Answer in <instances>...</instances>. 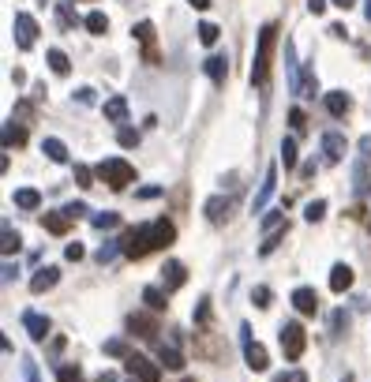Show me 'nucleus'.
<instances>
[{
  "label": "nucleus",
  "mask_w": 371,
  "mask_h": 382,
  "mask_svg": "<svg viewBox=\"0 0 371 382\" xmlns=\"http://www.w3.org/2000/svg\"><path fill=\"white\" fill-rule=\"evenodd\" d=\"M323 102H326V113H330V116H345V113H349V94H345V90L323 94Z\"/></svg>",
  "instance_id": "nucleus-19"
},
{
  "label": "nucleus",
  "mask_w": 371,
  "mask_h": 382,
  "mask_svg": "<svg viewBox=\"0 0 371 382\" xmlns=\"http://www.w3.org/2000/svg\"><path fill=\"white\" fill-rule=\"evenodd\" d=\"M292 308H297L300 315H315V311H319V292L308 289V285H300L297 292H292Z\"/></svg>",
  "instance_id": "nucleus-11"
},
{
  "label": "nucleus",
  "mask_w": 371,
  "mask_h": 382,
  "mask_svg": "<svg viewBox=\"0 0 371 382\" xmlns=\"http://www.w3.org/2000/svg\"><path fill=\"white\" fill-rule=\"evenodd\" d=\"M128 326H132V330H139V337H143V341H154V337H158V326H154V319H147V315H132V319H128Z\"/></svg>",
  "instance_id": "nucleus-20"
},
{
  "label": "nucleus",
  "mask_w": 371,
  "mask_h": 382,
  "mask_svg": "<svg viewBox=\"0 0 371 382\" xmlns=\"http://www.w3.org/2000/svg\"><path fill=\"white\" fill-rule=\"evenodd\" d=\"M289 124L297 128V132H304V128H308V116H304V109H292V113H289Z\"/></svg>",
  "instance_id": "nucleus-45"
},
{
  "label": "nucleus",
  "mask_w": 371,
  "mask_h": 382,
  "mask_svg": "<svg viewBox=\"0 0 371 382\" xmlns=\"http://www.w3.org/2000/svg\"><path fill=\"white\" fill-rule=\"evenodd\" d=\"M166 296H169V292L158 289V285H147V289H143V303H147L150 311H166V308H169Z\"/></svg>",
  "instance_id": "nucleus-23"
},
{
  "label": "nucleus",
  "mask_w": 371,
  "mask_h": 382,
  "mask_svg": "<svg viewBox=\"0 0 371 382\" xmlns=\"http://www.w3.org/2000/svg\"><path fill=\"white\" fill-rule=\"evenodd\" d=\"M217 34H222V30H217L214 23H199V41H203V46H214Z\"/></svg>",
  "instance_id": "nucleus-40"
},
{
  "label": "nucleus",
  "mask_w": 371,
  "mask_h": 382,
  "mask_svg": "<svg viewBox=\"0 0 371 382\" xmlns=\"http://www.w3.org/2000/svg\"><path fill=\"white\" fill-rule=\"evenodd\" d=\"M46 60H49V68L57 71V75H68V71H72V64H68V57H64L60 49H49V53H46Z\"/></svg>",
  "instance_id": "nucleus-31"
},
{
  "label": "nucleus",
  "mask_w": 371,
  "mask_h": 382,
  "mask_svg": "<svg viewBox=\"0 0 371 382\" xmlns=\"http://www.w3.org/2000/svg\"><path fill=\"white\" fill-rule=\"evenodd\" d=\"M308 12L311 15H323L326 12V0H308Z\"/></svg>",
  "instance_id": "nucleus-54"
},
{
  "label": "nucleus",
  "mask_w": 371,
  "mask_h": 382,
  "mask_svg": "<svg viewBox=\"0 0 371 382\" xmlns=\"http://www.w3.org/2000/svg\"><path fill=\"white\" fill-rule=\"evenodd\" d=\"M94 172L90 169H86V165H75V184H79V188H94Z\"/></svg>",
  "instance_id": "nucleus-43"
},
{
  "label": "nucleus",
  "mask_w": 371,
  "mask_h": 382,
  "mask_svg": "<svg viewBox=\"0 0 371 382\" xmlns=\"http://www.w3.org/2000/svg\"><path fill=\"white\" fill-rule=\"evenodd\" d=\"M161 195V188H154V184H150V188H139V199H158Z\"/></svg>",
  "instance_id": "nucleus-55"
},
{
  "label": "nucleus",
  "mask_w": 371,
  "mask_h": 382,
  "mask_svg": "<svg viewBox=\"0 0 371 382\" xmlns=\"http://www.w3.org/2000/svg\"><path fill=\"white\" fill-rule=\"evenodd\" d=\"M330 4H334V8H342V12H349V8L356 4V0H330Z\"/></svg>",
  "instance_id": "nucleus-58"
},
{
  "label": "nucleus",
  "mask_w": 371,
  "mask_h": 382,
  "mask_svg": "<svg viewBox=\"0 0 371 382\" xmlns=\"http://www.w3.org/2000/svg\"><path fill=\"white\" fill-rule=\"evenodd\" d=\"M75 102H79V105H94V90H90V86H79V90H75Z\"/></svg>",
  "instance_id": "nucleus-50"
},
{
  "label": "nucleus",
  "mask_w": 371,
  "mask_h": 382,
  "mask_svg": "<svg viewBox=\"0 0 371 382\" xmlns=\"http://www.w3.org/2000/svg\"><path fill=\"white\" fill-rule=\"evenodd\" d=\"M188 4L195 8V12H206V8H210V0H188Z\"/></svg>",
  "instance_id": "nucleus-57"
},
{
  "label": "nucleus",
  "mask_w": 371,
  "mask_h": 382,
  "mask_svg": "<svg viewBox=\"0 0 371 382\" xmlns=\"http://www.w3.org/2000/svg\"><path fill=\"white\" fill-rule=\"evenodd\" d=\"M105 120L124 124V120H128V102H124V97H109V102H105Z\"/></svg>",
  "instance_id": "nucleus-25"
},
{
  "label": "nucleus",
  "mask_w": 371,
  "mask_h": 382,
  "mask_svg": "<svg viewBox=\"0 0 371 382\" xmlns=\"http://www.w3.org/2000/svg\"><path fill=\"white\" fill-rule=\"evenodd\" d=\"M68 225H72V217L64 214V210L41 214V228H46V233H53V236H64V233H68Z\"/></svg>",
  "instance_id": "nucleus-15"
},
{
  "label": "nucleus",
  "mask_w": 371,
  "mask_h": 382,
  "mask_svg": "<svg viewBox=\"0 0 371 382\" xmlns=\"http://www.w3.org/2000/svg\"><path fill=\"white\" fill-rule=\"evenodd\" d=\"M15 206H19V210H38V206H41V195H38L34 188H19V191H15Z\"/></svg>",
  "instance_id": "nucleus-26"
},
{
  "label": "nucleus",
  "mask_w": 371,
  "mask_h": 382,
  "mask_svg": "<svg viewBox=\"0 0 371 382\" xmlns=\"http://www.w3.org/2000/svg\"><path fill=\"white\" fill-rule=\"evenodd\" d=\"M281 165L297 169V139H281Z\"/></svg>",
  "instance_id": "nucleus-33"
},
{
  "label": "nucleus",
  "mask_w": 371,
  "mask_h": 382,
  "mask_svg": "<svg viewBox=\"0 0 371 382\" xmlns=\"http://www.w3.org/2000/svg\"><path fill=\"white\" fill-rule=\"evenodd\" d=\"M240 345H244V364L252 367V371H267L270 367V360H267V348L252 341V330L248 326H240Z\"/></svg>",
  "instance_id": "nucleus-5"
},
{
  "label": "nucleus",
  "mask_w": 371,
  "mask_h": 382,
  "mask_svg": "<svg viewBox=\"0 0 371 382\" xmlns=\"http://www.w3.org/2000/svg\"><path fill=\"white\" fill-rule=\"evenodd\" d=\"M195 322H210V300H199V308H195Z\"/></svg>",
  "instance_id": "nucleus-49"
},
{
  "label": "nucleus",
  "mask_w": 371,
  "mask_h": 382,
  "mask_svg": "<svg viewBox=\"0 0 371 382\" xmlns=\"http://www.w3.org/2000/svg\"><path fill=\"white\" fill-rule=\"evenodd\" d=\"M281 233H285V228H281ZM281 233H274V236H267V240H263V247H259V255H270V251H274V247L281 244Z\"/></svg>",
  "instance_id": "nucleus-47"
},
{
  "label": "nucleus",
  "mask_w": 371,
  "mask_h": 382,
  "mask_svg": "<svg viewBox=\"0 0 371 382\" xmlns=\"http://www.w3.org/2000/svg\"><path fill=\"white\" fill-rule=\"evenodd\" d=\"M105 356L128 360V356H132V348H128V341H120V337H113V341H105Z\"/></svg>",
  "instance_id": "nucleus-35"
},
{
  "label": "nucleus",
  "mask_w": 371,
  "mask_h": 382,
  "mask_svg": "<svg viewBox=\"0 0 371 382\" xmlns=\"http://www.w3.org/2000/svg\"><path fill=\"white\" fill-rule=\"evenodd\" d=\"M177 240V225L158 217V221H147V225H135L132 233L124 236V255L128 259H147L150 251L158 247H169Z\"/></svg>",
  "instance_id": "nucleus-1"
},
{
  "label": "nucleus",
  "mask_w": 371,
  "mask_h": 382,
  "mask_svg": "<svg viewBox=\"0 0 371 382\" xmlns=\"http://www.w3.org/2000/svg\"><path fill=\"white\" fill-rule=\"evenodd\" d=\"M158 360H161V364H166L169 371H180V367H184V356H180L177 341H169V345L161 341V345H158Z\"/></svg>",
  "instance_id": "nucleus-17"
},
{
  "label": "nucleus",
  "mask_w": 371,
  "mask_h": 382,
  "mask_svg": "<svg viewBox=\"0 0 371 382\" xmlns=\"http://www.w3.org/2000/svg\"><path fill=\"white\" fill-rule=\"evenodd\" d=\"M274 188H278V169L270 165L267 177H263V184H259V191H255V199H252V210H255V214L267 210V203H270V195H274Z\"/></svg>",
  "instance_id": "nucleus-8"
},
{
  "label": "nucleus",
  "mask_w": 371,
  "mask_h": 382,
  "mask_svg": "<svg viewBox=\"0 0 371 382\" xmlns=\"http://www.w3.org/2000/svg\"><path fill=\"white\" fill-rule=\"evenodd\" d=\"M367 225H371V221H367Z\"/></svg>",
  "instance_id": "nucleus-63"
},
{
  "label": "nucleus",
  "mask_w": 371,
  "mask_h": 382,
  "mask_svg": "<svg viewBox=\"0 0 371 382\" xmlns=\"http://www.w3.org/2000/svg\"><path fill=\"white\" fill-rule=\"evenodd\" d=\"M184 281H188V270H184V263H177V259H169L166 270H161V289L166 292H177Z\"/></svg>",
  "instance_id": "nucleus-9"
},
{
  "label": "nucleus",
  "mask_w": 371,
  "mask_h": 382,
  "mask_svg": "<svg viewBox=\"0 0 371 382\" xmlns=\"http://www.w3.org/2000/svg\"><path fill=\"white\" fill-rule=\"evenodd\" d=\"M94 172H97V177H102V180H105L113 191H124L128 184L135 180V169L128 165L124 158H105V161H102V165H97Z\"/></svg>",
  "instance_id": "nucleus-3"
},
{
  "label": "nucleus",
  "mask_w": 371,
  "mask_h": 382,
  "mask_svg": "<svg viewBox=\"0 0 371 382\" xmlns=\"http://www.w3.org/2000/svg\"><path fill=\"white\" fill-rule=\"evenodd\" d=\"M90 225L102 228V233H105V228H116V225H120V214H116V210H102V214L90 217Z\"/></svg>",
  "instance_id": "nucleus-30"
},
{
  "label": "nucleus",
  "mask_w": 371,
  "mask_h": 382,
  "mask_svg": "<svg viewBox=\"0 0 371 382\" xmlns=\"http://www.w3.org/2000/svg\"><path fill=\"white\" fill-rule=\"evenodd\" d=\"M12 34H15V46H19V49H34V41H38V23H34V15L15 12Z\"/></svg>",
  "instance_id": "nucleus-6"
},
{
  "label": "nucleus",
  "mask_w": 371,
  "mask_h": 382,
  "mask_svg": "<svg viewBox=\"0 0 371 382\" xmlns=\"http://www.w3.org/2000/svg\"><path fill=\"white\" fill-rule=\"evenodd\" d=\"M203 210H206V217H210V221H214V225H222V221H225V217H229V199H222V195H214V199H210V203H206V206H203Z\"/></svg>",
  "instance_id": "nucleus-24"
},
{
  "label": "nucleus",
  "mask_w": 371,
  "mask_h": 382,
  "mask_svg": "<svg viewBox=\"0 0 371 382\" xmlns=\"http://www.w3.org/2000/svg\"><path fill=\"white\" fill-rule=\"evenodd\" d=\"M128 382H139V378H128Z\"/></svg>",
  "instance_id": "nucleus-62"
},
{
  "label": "nucleus",
  "mask_w": 371,
  "mask_h": 382,
  "mask_svg": "<svg viewBox=\"0 0 371 382\" xmlns=\"http://www.w3.org/2000/svg\"><path fill=\"white\" fill-rule=\"evenodd\" d=\"M64 214H68L72 221H75V217H83V214H86V203H68V206H64Z\"/></svg>",
  "instance_id": "nucleus-51"
},
{
  "label": "nucleus",
  "mask_w": 371,
  "mask_h": 382,
  "mask_svg": "<svg viewBox=\"0 0 371 382\" xmlns=\"http://www.w3.org/2000/svg\"><path fill=\"white\" fill-rule=\"evenodd\" d=\"M274 46H278V27L267 23L259 30V46H255V60H252V86H267L270 83V60H274Z\"/></svg>",
  "instance_id": "nucleus-2"
},
{
  "label": "nucleus",
  "mask_w": 371,
  "mask_h": 382,
  "mask_svg": "<svg viewBox=\"0 0 371 382\" xmlns=\"http://www.w3.org/2000/svg\"><path fill=\"white\" fill-rule=\"evenodd\" d=\"M41 154H46L49 161H57V165H64V161H68V146L60 143V139H46V143H41Z\"/></svg>",
  "instance_id": "nucleus-22"
},
{
  "label": "nucleus",
  "mask_w": 371,
  "mask_h": 382,
  "mask_svg": "<svg viewBox=\"0 0 371 382\" xmlns=\"http://www.w3.org/2000/svg\"><path fill=\"white\" fill-rule=\"evenodd\" d=\"M23 139H27V128H23V124H19V120L12 116V120H8V124H4V150L19 146V143H23Z\"/></svg>",
  "instance_id": "nucleus-21"
},
{
  "label": "nucleus",
  "mask_w": 371,
  "mask_h": 382,
  "mask_svg": "<svg viewBox=\"0 0 371 382\" xmlns=\"http://www.w3.org/2000/svg\"><path fill=\"white\" fill-rule=\"evenodd\" d=\"M15 274H19V266L15 263H4V281H15Z\"/></svg>",
  "instance_id": "nucleus-56"
},
{
  "label": "nucleus",
  "mask_w": 371,
  "mask_h": 382,
  "mask_svg": "<svg viewBox=\"0 0 371 382\" xmlns=\"http://www.w3.org/2000/svg\"><path fill=\"white\" fill-rule=\"evenodd\" d=\"M83 23H86V30H90V34H105V30H109V19H105V12H90V15L83 19Z\"/></svg>",
  "instance_id": "nucleus-34"
},
{
  "label": "nucleus",
  "mask_w": 371,
  "mask_h": 382,
  "mask_svg": "<svg viewBox=\"0 0 371 382\" xmlns=\"http://www.w3.org/2000/svg\"><path fill=\"white\" fill-rule=\"evenodd\" d=\"M57 382H83V371L68 364V367H60V371H57Z\"/></svg>",
  "instance_id": "nucleus-42"
},
{
  "label": "nucleus",
  "mask_w": 371,
  "mask_h": 382,
  "mask_svg": "<svg viewBox=\"0 0 371 382\" xmlns=\"http://www.w3.org/2000/svg\"><path fill=\"white\" fill-rule=\"evenodd\" d=\"M97 382H116V375H109V371H105V375H102V378H97Z\"/></svg>",
  "instance_id": "nucleus-60"
},
{
  "label": "nucleus",
  "mask_w": 371,
  "mask_h": 382,
  "mask_svg": "<svg viewBox=\"0 0 371 382\" xmlns=\"http://www.w3.org/2000/svg\"><path fill=\"white\" fill-rule=\"evenodd\" d=\"M116 143L124 146V150H132V146H139V132H135V128H120V132H116Z\"/></svg>",
  "instance_id": "nucleus-37"
},
{
  "label": "nucleus",
  "mask_w": 371,
  "mask_h": 382,
  "mask_svg": "<svg viewBox=\"0 0 371 382\" xmlns=\"http://www.w3.org/2000/svg\"><path fill=\"white\" fill-rule=\"evenodd\" d=\"M116 251H124V240H105V244L102 247H97V263H102V266H109V263H113V259H116Z\"/></svg>",
  "instance_id": "nucleus-28"
},
{
  "label": "nucleus",
  "mask_w": 371,
  "mask_h": 382,
  "mask_svg": "<svg viewBox=\"0 0 371 382\" xmlns=\"http://www.w3.org/2000/svg\"><path fill=\"white\" fill-rule=\"evenodd\" d=\"M270 300H274V292H270L267 285H255L252 289V303H255V308H270Z\"/></svg>",
  "instance_id": "nucleus-38"
},
{
  "label": "nucleus",
  "mask_w": 371,
  "mask_h": 382,
  "mask_svg": "<svg viewBox=\"0 0 371 382\" xmlns=\"http://www.w3.org/2000/svg\"><path fill=\"white\" fill-rule=\"evenodd\" d=\"M57 281H60V270L57 266H41L38 274L30 278V292H38V296H41V292H49Z\"/></svg>",
  "instance_id": "nucleus-13"
},
{
  "label": "nucleus",
  "mask_w": 371,
  "mask_h": 382,
  "mask_svg": "<svg viewBox=\"0 0 371 382\" xmlns=\"http://www.w3.org/2000/svg\"><path fill=\"white\" fill-rule=\"evenodd\" d=\"M345 326H349L345 311H334V337H342V334H345Z\"/></svg>",
  "instance_id": "nucleus-52"
},
{
  "label": "nucleus",
  "mask_w": 371,
  "mask_h": 382,
  "mask_svg": "<svg viewBox=\"0 0 371 382\" xmlns=\"http://www.w3.org/2000/svg\"><path fill=\"white\" fill-rule=\"evenodd\" d=\"M132 34H135L139 41H143V49H147V60L154 64V60H158V53H154V23H150V19H143V23H139V27L132 30Z\"/></svg>",
  "instance_id": "nucleus-16"
},
{
  "label": "nucleus",
  "mask_w": 371,
  "mask_h": 382,
  "mask_svg": "<svg viewBox=\"0 0 371 382\" xmlns=\"http://www.w3.org/2000/svg\"><path fill=\"white\" fill-rule=\"evenodd\" d=\"M278 337H281V353H285L289 360H300V356H304L308 334H304V326H300V322H285V326L278 330Z\"/></svg>",
  "instance_id": "nucleus-4"
},
{
  "label": "nucleus",
  "mask_w": 371,
  "mask_h": 382,
  "mask_svg": "<svg viewBox=\"0 0 371 382\" xmlns=\"http://www.w3.org/2000/svg\"><path fill=\"white\" fill-rule=\"evenodd\" d=\"M285 68H289V90L300 94L304 71H300V64H297V46H292V41H285Z\"/></svg>",
  "instance_id": "nucleus-12"
},
{
  "label": "nucleus",
  "mask_w": 371,
  "mask_h": 382,
  "mask_svg": "<svg viewBox=\"0 0 371 382\" xmlns=\"http://www.w3.org/2000/svg\"><path fill=\"white\" fill-rule=\"evenodd\" d=\"M281 228H285V214H281V210H270V214L263 217V233L274 236V233H281Z\"/></svg>",
  "instance_id": "nucleus-32"
},
{
  "label": "nucleus",
  "mask_w": 371,
  "mask_h": 382,
  "mask_svg": "<svg viewBox=\"0 0 371 382\" xmlns=\"http://www.w3.org/2000/svg\"><path fill=\"white\" fill-rule=\"evenodd\" d=\"M342 382H353V375H345V378H342Z\"/></svg>",
  "instance_id": "nucleus-61"
},
{
  "label": "nucleus",
  "mask_w": 371,
  "mask_h": 382,
  "mask_svg": "<svg viewBox=\"0 0 371 382\" xmlns=\"http://www.w3.org/2000/svg\"><path fill=\"white\" fill-rule=\"evenodd\" d=\"M206 75H210L214 83H225V75H229V64H225V57H206Z\"/></svg>",
  "instance_id": "nucleus-27"
},
{
  "label": "nucleus",
  "mask_w": 371,
  "mask_h": 382,
  "mask_svg": "<svg viewBox=\"0 0 371 382\" xmlns=\"http://www.w3.org/2000/svg\"><path fill=\"white\" fill-rule=\"evenodd\" d=\"M23 382H41V378H38V364H34V360H23Z\"/></svg>",
  "instance_id": "nucleus-46"
},
{
  "label": "nucleus",
  "mask_w": 371,
  "mask_h": 382,
  "mask_svg": "<svg viewBox=\"0 0 371 382\" xmlns=\"http://www.w3.org/2000/svg\"><path fill=\"white\" fill-rule=\"evenodd\" d=\"M0 240H4V244H0V247H4V255H15L19 244H23V240H19V233L12 228V221H4V228H0Z\"/></svg>",
  "instance_id": "nucleus-29"
},
{
  "label": "nucleus",
  "mask_w": 371,
  "mask_h": 382,
  "mask_svg": "<svg viewBox=\"0 0 371 382\" xmlns=\"http://www.w3.org/2000/svg\"><path fill=\"white\" fill-rule=\"evenodd\" d=\"M342 158H345V135L326 132L323 135V161H326V165H337Z\"/></svg>",
  "instance_id": "nucleus-10"
},
{
  "label": "nucleus",
  "mask_w": 371,
  "mask_h": 382,
  "mask_svg": "<svg viewBox=\"0 0 371 382\" xmlns=\"http://www.w3.org/2000/svg\"><path fill=\"white\" fill-rule=\"evenodd\" d=\"M330 289H334V292H345V289H353V266L337 263V266L330 270Z\"/></svg>",
  "instance_id": "nucleus-18"
},
{
  "label": "nucleus",
  "mask_w": 371,
  "mask_h": 382,
  "mask_svg": "<svg viewBox=\"0 0 371 382\" xmlns=\"http://www.w3.org/2000/svg\"><path fill=\"white\" fill-rule=\"evenodd\" d=\"M304 97H315L319 94V79H315V71H304V86H300Z\"/></svg>",
  "instance_id": "nucleus-41"
},
{
  "label": "nucleus",
  "mask_w": 371,
  "mask_h": 382,
  "mask_svg": "<svg viewBox=\"0 0 371 382\" xmlns=\"http://www.w3.org/2000/svg\"><path fill=\"white\" fill-rule=\"evenodd\" d=\"M124 367H128V375L139 378V382H158V378H161V367L154 364V360L139 356V353L128 356V360H124Z\"/></svg>",
  "instance_id": "nucleus-7"
},
{
  "label": "nucleus",
  "mask_w": 371,
  "mask_h": 382,
  "mask_svg": "<svg viewBox=\"0 0 371 382\" xmlns=\"http://www.w3.org/2000/svg\"><path fill=\"white\" fill-rule=\"evenodd\" d=\"M60 19H64L68 27H75V23H79V19H75V12H72V4H60Z\"/></svg>",
  "instance_id": "nucleus-53"
},
{
  "label": "nucleus",
  "mask_w": 371,
  "mask_h": 382,
  "mask_svg": "<svg viewBox=\"0 0 371 382\" xmlns=\"http://www.w3.org/2000/svg\"><path fill=\"white\" fill-rule=\"evenodd\" d=\"M353 188H356L360 199L367 195V165H364V161H356V184H353Z\"/></svg>",
  "instance_id": "nucleus-39"
},
{
  "label": "nucleus",
  "mask_w": 371,
  "mask_h": 382,
  "mask_svg": "<svg viewBox=\"0 0 371 382\" xmlns=\"http://www.w3.org/2000/svg\"><path fill=\"white\" fill-rule=\"evenodd\" d=\"M23 326H27V334L34 337V341H46L49 337V319L38 315V311H23Z\"/></svg>",
  "instance_id": "nucleus-14"
},
{
  "label": "nucleus",
  "mask_w": 371,
  "mask_h": 382,
  "mask_svg": "<svg viewBox=\"0 0 371 382\" xmlns=\"http://www.w3.org/2000/svg\"><path fill=\"white\" fill-rule=\"evenodd\" d=\"M364 15H367V23H371V0H364Z\"/></svg>",
  "instance_id": "nucleus-59"
},
{
  "label": "nucleus",
  "mask_w": 371,
  "mask_h": 382,
  "mask_svg": "<svg viewBox=\"0 0 371 382\" xmlns=\"http://www.w3.org/2000/svg\"><path fill=\"white\" fill-rule=\"evenodd\" d=\"M83 255H86V251H83V244H79V240H75V244H68V247H64V259H68V263H79Z\"/></svg>",
  "instance_id": "nucleus-44"
},
{
  "label": "nucleus",
  "mask_w": 371,
  "mask_h": 382,
  "mask_svg": "<svg viewBox=\"0 0 371 382\" xmlns=\"http://www.w3.org/2000/svg\"><path fill=\"white\" fill-rule=\"evenodd\" d=\"M304 217H308L311 225H315V221H323V217H326V203H323V199H311L308 206H304Z\"/></svg>",
  "instance_id": "nucleus-36"
},
{
  "label": "nucleus",
  "mask_w": 371,
  "mask_h": 382,
  "mask_svg": "<svg viewBox=\"0 0 371 382\" xmlns=\"http://www.w3.org/2000/svg\"><path fill=\"white\" fill-rule=\"evenodd\" d=\"M274 382H308V375H304V371H281Z\"/></svg>",
  "instance_id": "nucleus-48"
}]
</instances>
